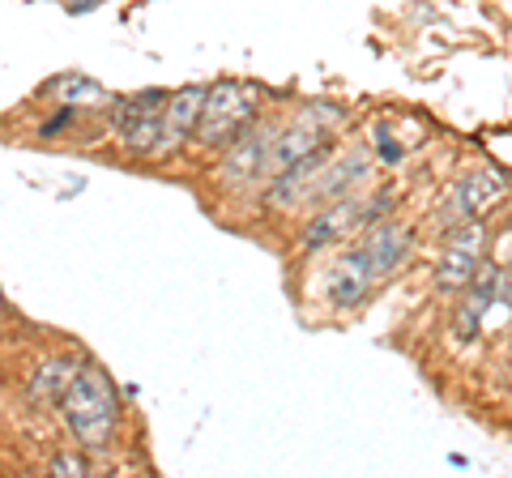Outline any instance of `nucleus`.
Returning <instances> with one entry per match:
<instances>
[{
  "label": "nucleus",
  "instance_id": "obj_6",
  "mask_svg": "<svg viewBox=\"0 0 512 478\" xmlns=\"http://www.w3.org/2000/svg\"><path fill=\"white\" fill-rule=\"evenodd\" d=\"M483 248H487V231L483 222H457L448 227V244H444V257H440V269H436V286L440 291H461L474 269L483 265Z\"/></svg>",
  "mask_w": 512,
  "mask_h": 478
},
{
  "label": "nucleus",
  "instance_id": "obj_15",
  "mask_svg": "<svg viewBox=\"0 0 512 478\" xmlns=\"http://www.w3.org/2000/svg\"><path fill=\"white\" fill-rule=\"evenodd\" d=\"M0 308H5V299H0Z\"/></svg>",
  "mask_w": 512,
  "mask_h": 478
},
{
  "label": "nucleus",
  "instance_id": "obj_4",
  "mask_svg": "<svg viewBox=\"0 0 512 478\" xmlns=\"http://www.w3.org/2000/svg\"><path fill=\"white\" fill-rule=\"evenodd\" d=\"M389 210V193L380 197H333L329 210H320L308 227H303V248H325V244H338L346 235H359L363 227H372V222Z\"/></svg>",
  "mask_w": 512,
  "mask_h": 478
},
{
  "label": "nucleus",
  "instance_id": "obj_8",
  "mask_svg": "<svg viewBox=\"0 0 512 478\" xmlns=\"http://www.w3.org/2000/svg\"><path fill=\"white\" fill-rule=\"evenodd\" d=\"M376 282L380 278L372 274V265H367L363 248H350L342 261L329 265V274H325V299H329L333 308H355V304H363V299L372 295Z\"/></svg>",
  "mask_w": 512,
  "mask_h": 478
},
{
  "label": "nucleus",
  "instance_id": "obj_9",
  "mask_svg": "<svg viewBox=\"0 0 512 478\" xmlns=\"http://www.w3.org/2000/svg\"><path fill=\"white\" fill-rule=\"evenodd\" d=\"M363 257L372 265L376 278H389L393 269H402V261L410 257V231L402 222H372V227H363Z\"/></svg>",
  "mask_w": 512,
  "mask_h": 478
},
{
  "label": "nucleus",
  "instance_id": "obj_10",
  "mask_svg": "<svg viewBox=\"0 0 512 478\" xmlns=\"http://www.w3.org/2000/svg\"><path fill=\"white\" fill-rule=\"evenodd\" d=\"M201 103H205V90L201 86H188L180 94H171L167 99V111H163V133H158V146L154 154L163 158L171 150H180L184 141L197 133V120H201Z\"/></svg>",
  "mask_w": 512,
  "mask_h": 478
},
{
  "label": "nucleus",
  "instance_id": "obj_5",
  "mask_svg": "<svg viewBox=\"0 0 512 478\" xmlns=\"http://www.w3.org/2000/svg\"><path fill=\"white\" fill-rule=\"evenodd\" d=\"M171 94L163 90H141L133 99H116L111 103V129L133 154H154L158 133H163V111H167Z\"/></svg>",
  "mask_w": 512,
  "mask_h": 478
},
{
  "label": "nucleus",
  "instance_id": "obj_14",
  "mask_svg": "<svg viewBox=\"0 0 512 478\" xmlns=\"http://www.w3.org/2000/svg\"><path fill=\"white\" fill-rule=\"evenodd\" d=\"M47 470H52V474H90L86 449L82 453H56L52 461H47Z\"/></svg>",
  "mask_w": 512,
  "mask_h": 478
},
{
  "label": "nucleus",
  "instance_id": "obj_2",
  "mask_svg": "<svg viewBox=\"0 0 512 478\" xmlns=\"http://www.w3.org/2000/svg\"><path fill=\"white\" fill-rule=\"evenodd\" d=\"M261 107V94L244 82H222L214 90H205V103H201V120H197V141L210 150L222 146H235L239 137L248 133V124Z\"/></svg>",
  "mask_w": 512,
  "mask_h": 478
},
{
  "label": "nucleus",
  "instance_id": "obj_13",
  "mask_svg": "<svg viewBox=\"0 0 512 478\" xmlns=\"http://www.w3.org/2000/svg\"><path fill=\"white\" fill-rule=\"evenodd\" d=\"M73 376H77V363L73 359H60V355L56 359H43L35 380H30V397H35L39 406H60L64 389L73 385Z\"/></svg>",
  "mask_w": 512,
  "mask_h": 478
},
{
  "label": "nucleus",
  "instance_id": "obj_12",
  "mask_svg": "<svg viewBox=\"0 0 512 478\" xmlns=\"http://www.w3.org/2000/svg\"><path fill=\"white\" fill-rule=\"evenodd\" d=\"M47 99L60 107H111V94L86 73H60L47 82Z\"/></svg>",
  "mask_w": 512,
  "mask_h": 478
},
{
  "label": "nucleus",
  "instance_id": "obj_7",
  "mask_svg": "<svg viewBox=\"0 0 512 478\" xmlns=\"http://www.w3.org/2000/svg\"><path fill=\"white\" fill-rule=\"evenodd\" d=\"M500 299V265H478L474 278L461 286V304H457V316H453V338L457 342H474L483 333V321L491 304Z\"/></svg>",
  "mask_w": 512,
  "mask_h": 478
},
{
  "label": "nucleus",
  "instance_id": "obj_1",
  "mask_svg": "<svg viewBox=\"0 0 512 478\" xmlns=\"http://www.w3.org/2000/svg\"><path fill=\"white\" fill-rule=\"evenodd\" d=\"M60 419L69 423L73 440L82 444L86 453L111 449L116 423H120V397L111 389V380L99 368H82L60 397Z\"/></svg>",
  "mask_w": 512,
  "mask_h": 478
},
{
  "label": "nucleus",
  "instance_id": "obj_3",
  "mask_svg": "<svg viewBox=\"0 0 512 478\" xmlns=\"http://www.w3.org/2000/svg\"><path fill=\"white\" fill-rule=\"evenodd\" d=\"M508 184H512L508 171L495 167V163H483V167L466 171V175H461V180L444 193V201H440V222H444V227H457V222L483 218L495 201H504Z\"/></svg>",
  "mask_w": 512,
  "mask_h": 478
},
{
  "label": "nucleus",
  "instance_id": "obj_11",
  "mask_svg": "<svg viewBox=\"0 0 512 478\" xmlns=\"http://www.w3.org/2000/svg\"><path fill=\"white\" fill-rule=\"evenodd\" d=\"M269 137H274V124H265V129H248L244 137L235 141L231 154H227V163H222V175H227V184H256V180H269V175H265Z\"/></svg>",
  "mask_w": 512,
  "mask_h": 478
}]
</instances>
